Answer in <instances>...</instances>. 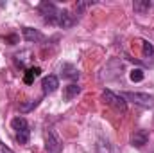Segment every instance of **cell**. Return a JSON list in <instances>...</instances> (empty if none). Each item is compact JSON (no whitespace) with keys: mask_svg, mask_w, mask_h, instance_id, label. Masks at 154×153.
<instances>
[{"mask_svg":"<svg viewBox=\"0 0 154 153\" xmlns=\"http://www.w3.org/2000/svg\"><path fill=\"white\" fill-rule=\"evenodd\" d=\"M11 128L14 130V135H16V141L20 144H27L29 139H31V130H29V122L25 117L18 115L11 121Z\"/></svg>","mask_w":154,"mask_h":153,"instance_id":"cell-2","label":"cell"},{"mask_svg":"<svg viewBox=\"0 0 154 153\" xmlns=\"http://www.w3.org/2000/svg\"><path fill=\"white\" fill-rule=\"evenodd\" d=\"M5 40H7V41H13V43H14V41H16V36H7Z\"/></svg>","mask_w":154,"mask_h":153,"instance_id":"cell-18","label":"cell"},{"mask_svg":"<svg viewBox=\"0 0 154 153\" xmlns=\"http://www.w3.org/2000/svg\"><path fill=\"white\" fill-rule=\"evenodd\" d=\"M61 11L56 4L52 2H41L38 5V13L41 15L43 22L48 25H59V18H61Z\"/></svg>","mask_w":154,"mask_h":153,"instance_id":"cell-1","label":"cell"},{"mask_svg":"<svg viewBox=\"0 0 154 153\" xmlns=\"http://www.w3.org/2000/svg\"><path fill=\"white\" fill-rule=\"evenodd\" d=\"M149 142V132L147 130H136L131 135V146L134 148H143Z\"/></svg>","mask_w":154,"mask_h":153,"instance_id":"cell-7","label":"cell"},{"mask_svg":"<svg viewBox=\"0 0 154 153\" xmlns=\"http://www.w3.org/2000/svg\"><path fill=\"white\" fill-rule=\"evenodd\" d=\"M22 33H23V38L27 41H41L43 40V34L36 29H32V27H23Z\"/></svg>","mask_w":154,"mask_h":153,"instance_id":"cell-9","label":"cell"},{"mask_svg":"<svg viewBox=\"0 0 154 153\" xmlns=\"http://www.w3.org/2000/svg\"><path fill=\"white\" fill-rule=\"evenodd\" d=\"M0 153H14V151H13L9 146H5L4 142H0Z\"/></svg>","mask_w":154,"mask_h":153,"instance_id":"cell-17","label":"cell"},{"mask_svg":"<svg viewBox=\"0 0 154 153\" xmlns=\"http://www.w3.org/2000/svg\"><path fill=\"white\" fill-rule=\"evenodd\" d=\"M39 67H29L27 70H25V74H23V83L25 85H32L34 83V79L39 76Z\"/></svg>","mask_w":154,"mask_h":153,"instance_id":"cell-10","label":"cell"},{"mask_svg":"<svg viewBox=\"0 0 154 153\" xmlns=\"http://www.w3.org/2000/svg\"><path fill=\"white\" fill-rule=\"evenodd\" d=\"M61 74H63V77H66V79H77L79 77V70H77L74 65H70V63H65L63 67H61Z\"/></svg>","mask_w":154,"mask_h":153,"instance_id":"cell-11","label":"cell"},{"mask_svg":"<svg viewBox=\"0 0 154 153\" xmlns=\"http://www.w3.org/2000/svg\"><path fill=\"white\" fill-rule=\"evenodd\" d=\"M38 105H39V99H34V101H29V103H22V105H20V112L27 114V112L34 110V108H36Z\"/></svg>","mask_w":154,"mask_h":153,"instance_id":"cell-15","label":"cell"},{"mask_svg":"<svg viewBox=\"0 0 154 153\" xmlns=\"http://www.w3.org/2000/svg\"><path fill=\"white\" fill-rule=\"evenodd\" d=\"M45 148H47V151L48 153H61V150H63V142H61V139L57 137V133H56L52 128L47 130Z\"/></svg>","mask_w":154,"mask_h":153,"instance_id":"cell-5","label":"cell"},{"mask_svg":"<svg viewBox=\"0 0 154 153\" xmlns=\"http://www.w3.org/2000/svg\"><path fill=\"white\" fill-rule=\"evenodd\" d=\"M57 88H59V79H57V76L48 74V76H45L41 79V90H43L45 96L47 94H54Z\"/></svg>","mask_w":154,"mask_h":153,"instance_id":"cell-6","label":"cell"},{"mask_svg":"<svg viewBox=\"0 0 154 153\" xmlns=\"http://www.w3.org/2000/svg\"><path fill=\"white\" fill-rule=\"evenodd\" d=\"M102 101H104L106 105L113 106L116 112H122V114L127 112V101H125L122 96L111 92V90H104V92H102Z\"/></svg>","mask_w":154,"mask_h":153,"instance_id":"cell-4","label":"cell"},{"mask_svg":"<svg viewBox=\"0 0 154 153\" xmlns=\"http://www.w3.org/2000/svg\"><path fill=\"white\" fill-rule=\"evenodd\" d=\"M95 151H97V153H111V146H109V142H108V141L99 139V141H97V144H95Z\"/></svg>","mask_w":154,"mask_h":153,"instance_id":"cell-13","label":"cell"},{"mask_svg":"<svg viewBox=\"0 0 154 153\" xmlns=\"http://www.w3.org/2000/svg\"><path fill=\"white\" fill-rule=\"evenodd\" d=\"M131 81H134V83H138V81H143V72L140 70V69H134V70H131Z\"/></svg>","mask_w":154,"mask_h":153,"instance_id":"cell-16","label":"cell"},{"mask_svg":"<svg viewBox=\"0 0 154 153\" xmlns=\"http://www.w3.org/2000/svg\"><path fill=\"white\" fill-rule=\"evenodd\" d=\"M133 7H134V11H136V13L143 15L145 11H149V9L152 7V2H149V0H136V2L133 4Z\"/></svg>","mask_w":154,"mask_h":153,"instance_id":"cell-12","label":"cell"},{"mask_svg":"<svg viewBox=\"0 0 154 153\" xmlns=\"http://www.w3.org/2000/svg\"><path fill=\"white\" fill-rule=\"evenodd\" d=\"M142 50H143V56H145V58H149V60L154 58V45L151 43V41H143Z\"/></svg>","mask_w":154,"mask_h":153,"instance_id":"cell-14","label":"cell"},{"mask_svg":"<svg viewBox=\"0 0 154 153\" xmlns=\"http://www.w3.org/2000/svg\"><path fill=\"white\" fill-rule=\"evenodd\" d=\"M79 94H81V86L75 85V83H70V85H66L65 90H63V99H65V101H72V99L77 97Z\"/></svg>","mask_w":154,"mask_h":153,"instance_id":"cell-8","label":"cell"},{"mask_svg":"<svg viewBox=\"0 0 154 153\" xmlns=\"http://www.w3.org/2000/svg\"><path fill=\"white\" fill-rule=\"evenodd\" d=\"M124 99H129L133 101L134 105L138 106H143V108H154V96L151 94H142V92H124L120 94Z\"/></svg>","mask_w":154,"mask_h":153,"instance_id":"cell-3","label":"cell"}]
</instances>
